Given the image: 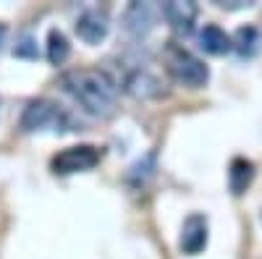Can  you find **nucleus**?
<instances>
[{"mask_svg": "<svg viewBox=\"0 0 262 259\" xmlns=\"http://www.w3.org/2000/svg\"><path fill=\"white\" fill-rule=\"evenodd\" d=\"M155 16H158V8L149 6V3H131L123 13V27L128 34H144L155 27Z\"/></svg>", "mask_w": 262, "mask_h": 259, "instance_id": "9", "label": "nucleus"}, {"mask_svg": "<svg viewBox=\"0 0 262 259\" xmlns=\"http://www.w3.org/2000/svg\"><path fill=\"white\" fill-rule=\"evenodd\" d=\"M60 86L66 95H71L84 113L95 118H105L113 113L118 100L116 79L102 68H74L60 76Z\"/></svg>", "mask_w": 262, "mask_h": 259, "instance_id": "1", "label": "nucleus"}, {"mask_svg": "<svg viewBox=\"0 0 262 259\" xmlns=\"http://www.w3.org/2000/svg\"><path fill=\"white\" fill-rule=\"evenodd\" d=\"M69 55H71V45L66 39V34L60 29H50L48 32V60L53 66H63L69 60Z\"/></svg>", "mask_w": 262, "mask_h": 259, "instance_id": "13", "label": "nucleus"}, {"mask_svg": "<svg viewBox=\"0 0 262 259\" xmlns=\"http://www.w3.org/2000/svg\"><path fill=\"white\" fill-rule=\"evenodd\" d=\"M107 29H111V24H107V16L102 11H86L76 18V34H79V39L86 42V45L102 42L107 37Z\"/></svg>", "mask_w": 262, "mask_h": 259, "instance_id": "8", "label": "nucleus"}, {"mask_svg": "<svg viewBox=\"0 0 262 259\" xmlns=\"http://www.w3.org/2000/svg\"><path fill=\"white\" fill-rule=\"evenodd\" d=\"M259 45H262V34L257 27H238L236 34L231 37V48L242 55V58H252L259 53Z\"/></svg>", "mask_w": 262, "mask_h": 259, "instance_id": "10", "label": "nucleus"}, {"mask_svg": "<svg viewBox=\"0 0 262 259\" xmlns=\"http://www.w3.org/2000/svg\"><path fill=\"white\" fill-rule=\"evenodd\" d=\"M100 162V149L92 144H79V147H69L50 160V168L55 176H71V173H84L92 170Z\"/></svg>", "mask_w": 262, "mask_h": 259, "instance_id": "4", "label": "nucleus"}, {"mask_svg": "<svg viewBox=\"0 0 262 259\" xmlns=\"http://www.w3.org/2000/svg\"><path fill=\"white\" fill-rule=\"evenodd\" d=\"M160 13L176 34H191L194 21L200 16V8H196V3H191V0H170V3L160 6Z\"/></svg>", "mask_w": 262, "mask_h": 259, "instance_id": "5", "label": "nucleus"}, {"mask_svg": "<svg viewBox=\"0 0 262 259\" xmlns=\"http://www.w3.org/2000/svg\"><path fill=\"white\" fill-rule=\"evenodd\" d=\"M123 89L137 97V100H152V97H160L163 95V84L155 74H149L147 68H137L131 71L126 79H123Z\"/></svg>", "mask_w": 262, "mask_h": 259, "instance_id": "6", "label": "nucleus"}, {"mask_svg": "<svg viewBox=\"0 0 262 259\" xmlns=\"http://www.w3.org/2000/svg\"><path fill=\"white\" fill-rule=\"evenodd\" d=\"M3 39H6V27L0 24V45H3Z\"/></svg>", "mask_w": 262, "mask_h": 259, "instance_id": "15", "label": "nucleus"}, {"mask_svg": "<svg viewBox=\"0 0 262 259\" xmlns=\"http://www.w3.org/2000/svg\"><path fill=\"white\" fill-rule=\"evenodd\" d=\"M252 178H254V165L249 160H244V157H236L231 162V170H228V186H231V191L236 194V197H238V194H244L247 186L252 183Z\"/></svg>", "mask_w": 262, "mask_h": 259, "instance_id": "12", "label": "nucleus"}, {"mask_svg": "<svg viewBox=\"0 0 262 259\" xmlns=\"http://www.w3.org/2000/svg\"><path fill=\"white\" fill-rule=\"evenodd\" d=\"M200 48L210 55H226L231 50V37L215 24H207L202 32H200Z\"/></svg>", "mask_w": 262, "mask_h": 259, "instance_id": "11", "label": "nucleus"}, {"mask_svg": "<svg viewBox=\"0 0 262 259\" xmlns=\"http://www.w3.org/2000/svg\"><path fill=\"white\" fill-rule=\"evenodd\" d=\"M207 244V218L205 215H189L184 220V228H181V251L184 254H200Z\"/></svg>", "mask_w": 262, "mask_h": 259, "instance_id": "7", "label": "nucleus"}, {"mask_svg": "<svg viewBox=\"0 0 262 259\" xmlns=\"http://www.w3.org/2000/svg\"><path fill=\"white\" fill-rule=\"evenodd\" d=\"M163 63H165V71L173 81H179L184 86H202L207 81V66L196 58L194 53H189L184 45L179 42H168L165 50H163Z\"/></svg>", "mask_w": 262, "mask_h": 259, "instance_id": "3", "label": "nucleus"}, {"mask_svg": "<svg viewBox=\"0 0 262 259\" xmlns=\"http://www.w3.org/2000/svg\"><path fill=\"white\" fill-rule=\"evenodd\" d=\"M13 55H18V58H37L34 39H32V37H24V39H21V45L13 48Z\"/></svg>", "mask_w": 262, "mask_h": 259, "instance_id": "14", "label": "nucleus"}, {"mask_svg": "<svg viewBox=\"0 0 262 259\" xmlns=\"http://www.w3.org/2000/svg\"><path fill=\"white\" fill-rule=\"evenodd\" d=\"M18 128L24 134H34V131H53V134H66V131H76V121L71 118L69 110L53 100H32L24 113H21V121H18Z\"/></svg>", "mask_w": 262, "mask_h": 259, "instance_id": "2", "label": "nucleus"}]
</instances>
